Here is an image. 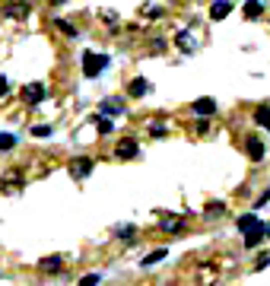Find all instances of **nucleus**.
<instances>
[{"label": "nucleus", "instance_id": "412c9836", "mask_svg": "<svg viewBox=\"0 0 270 286\" xmlns=\"http://www.w3.org/2000/svg\"><path fill=\"white\" fill-rule=\"evenodd\" d=\"M16 143H19V140H16L13 134H3V131H0V150H3V153H6V150H13Z\"/></svg>", "mask_w": 270, "mask_h": 286}, {"label": "nucleus", "instance_id": "c85d7f7f", "mask_svg": "<svg viewBox=\"0 0 270 286\" xmlns=\"http://www.w3.org/2000/svg\"><path fill=\"white\" fill-rule=\"evenodd\" d=\"M162 48H165V38H153V45H150V51H156V54H159Z\"/></svg>", "mask_w": 270, "mask_h": 286}, {"label": "nucleus", "instance_id": "f3484780", "mask_svg": "<svg viewBox=\"0 0 270 286\" xmlns=\"http://www.w3.org/2000/svg\"><path fill=\"white\" fill-rule=\"evenodd\" d=\"M165 255H169V251H165V248H156L153 255H146V258H143V267H153V264H159Z\"/></svg>", "mask_w": 270, "mask_h": 286}, {"label": "nucleus", "instance_id": "5701e85b", "mask_svg": "<svg viewBox=\"0 0 270 286\" xmlns=\"http://www.w3.org/2000/svg\"><path fill=\"white\" fill-rule=\"evenodd\" d=\"M223 210H226V204L223 201H213L210 207H207V216H216V213H223Z\"/></svg>", "mask_w": 270, "mask_h": 286}, {"label": "nucleus", "instance_id": "20e7f679", "mask_svg": "<svg viewBox=\"0 0 270 286\" xmlns=\"http://www.w3.org/2000/svg\"><path fill=\"white\" fill-rule=\"evenodd\" d=\"M150 89H153V86H150V80H146V76H134V80L127 83V92L134 95V99H143Z\"/></svg>", "mask_w": 270, "mask_h": 286}, {"label": "nucleus", "instance_id": "7ed1b4c3", "mask_svg": "<svg viewBox=\"0 0 270 286\" xmlns=\"http://www.w3.org/2000/svg\"><path fill=\"white\" fill-rule=\"evenodd\" d=\"M45 95H48V89L41 83H29V86H22L19 99L25 102V105H38V102H45Z\"/></svg>", "mask_w": 270, "mask_h": 286}, {"label": "nucleus", "instance_id": "9b49d317", "mask_svg": "<svg viewBox=\"0 0 270 286\" xmlns=\"http://www.w3.org/2000/svg\"><path fill=\"white\" fill-rule=\"evenodd\" d=\"M38 267H41V271H45V274H60V267H64V258H41V261H38Z\"/></svg>", "mask_w": 270, "mask_h": 286}, {"label": "nucleus", "instance_id": "a211bd4d", "mask_svg": "<svg viewBox=\"0 0 270 286\" xmlns=\"http://www.w3.org/2000/svg\"><path fill=\"white\" fill-rule=\"evenodd\" d=\"M181 226H185V223H181L178 216H172V220H162V223H159V229H162V232H178Z\"/></svg>", "mask_w": 270, "mask_h": 286}, {"label": "nucleus", "instance_id": "ddd939ff", "mask_svg": "<svg viewBox=\"0 0 270 286\" xmlns=\"http://www.w3.org/2000/svg\"><path fill=\"white\" fill-rule=\"evenodd\" d=\"M175 45H178L181 51H185V54H191V51L197 48V45H194V35H191V32H185V29H181L178 35H175Z\"/></svg>", "mask_w": 270, "mask_h": 286}, {"label": "nucleus", "instance_id": "cd10ccee", "mask_svg": "<svg viewBox=\"0 0 270 286\" xmlns=\"http://www.w3.org/2000/svg\"><path fill=\"white\" fill-rule=\"evenodd\" d=\"M267 264H270V255H261V258H258V261H255V267H258V271H264V267H267Z\"/></svg>", "mask_w": 270, "mask_h": 286}, {"label": "nucleus", "instance_id": "c756f323", "mask_svg": "<svg viewBox=\"0 0 270 286\" xmlns=\"http://www.w3.org/2000/svg\"><path fill=\"white\" fill-rule=\"evenodd\" d=\"M159 16H162L159 6H150V10H146V19H159Z\"/></svg>", "mask_w": 270, "mask_h": 286}, {"label": "nucleus", "instance_id": "dca6fc26", "mask_svg": "<svg viewBox=\"0 0 270 286\" xmlns=\"http://www.w3.org/2000/svg\"><path fill=\"white\" fill-rule=\"evenodd\" d=\"M255 121L261 127H270V105H261L258 111H255Z\"/></svg>", "mask_w": 270, "mask_h": 286}, {"label": "nucleus", "instance_id": "4be33fe9", "mask_svg": "<svg viewBox=\"0 0 270 286\" xmlns=\"http://www.w3.org/2000/svg\"><path fill=\"white\" fill-rule=\"evenodd\" d=\"M99 280H102V274H86V277H80V286H99Z\"/></svg>", "mask_w": 270, "mask_h": 286}, {"label": "nucleus", "instance_id": "1a4fd4ad", "mask_svg": "<svg viewBox=\"0 0 270 286\" xmlns=\"http://www.w3.org/2000/svg\"><path fill=\"white\" fill-rule=\"evenodd\" d=\"M3 16L6 19H25V16H29V3H16L13 0V3L3 6Z\"/></svg>", "mask_w": 270, "mask_h": 286}, {"label": "nucleus", "instance_id": "473e14b6", "mask_svg": "<svg viewBox=\"0 0 270 286\" xmlns=\"http://www.w3.org/2000/svg\"><path fill=\"white\" fill-rule=\"evenodd\" d=\"M51 3H54V6H60V3H64V0H51Z\"/></svg>", "mask_w": 270, "mask_h": 286}, {"label": "nucleus", "instance_id": "f257e3e1", "mask_svg": "<svg viewBox=\"0 0 270 286\" xmlns=\"http://www.w3.org/2000/svg\"><path fill=\"white\" fill-rule=\"evenodd\" d=\"M108 67V57L105 54H95V51H83V73L86 76H99L102 70Z\"/></svg>", "mask_w": 270, "mask_h": 286}, {"label": "nucleus", "instance_id": "bb28decb", "mask_svg": "<svg viewBox=\"0 0 270 286\" xmlns=\"http://www.w3.org/2000/svg\"><path fill=\"white\" fill-rule=\"evenodd\" d=\"M115 232H118V236H121V239H130V236H134V229H130V226H118Z\"/></svg>", "mask_w": 270, "mask_h": 286}, {"label": "nucleus", "instance_id": "39448f33", "mask_svg": "<svg viewBox=\"0 0 270 286\" xmlns=\"http://www.w3.org/2000/svg\"><path fill=\"white\" fill-rule=\"evenodd\" d=\"M245 150H248V159H251V162H261V159H264V143H261V137H248V140H245Z\"/></svg>", "mask_w": 270, "mask_h": 286}, {"label": "nucleus", "instance_id": "7c9ffc66", "mask_svg": "<svg viewBox=\"0 0 270 286\" xmlns=\"http://www.w3.org/2000/svg\"><path fill=\"white\" fill-rule=\"evenodd\" d=\"M6 95H10V86H6V80L0 76V99H6Z\"/></svg>", "mask_w": 270, "mask_h": 286}, {"label": "nucleus", "instance_id": "b1692460", "mask_svg": "<svg viewBox=\"0 0 270 286\" xmlns=\"http://www.w3.org/2000/svg\"><path fill=\"white\" fill-rule=\"evenodd\" d=\"M48 134H51L48 124H35V127H32V137H48Z\"/></svg>", "mask_w": 270, "mask_h": 286}, {"label": "nucleus", "instance_id": "aec40b11", "mask_svg": "<svg viewBox=\"0 0 270 286\" xmlns=\"http://www.w3.org/2000/svg\"><path fill=\"white\" fill-rule=\"evenodd\" d=\"M54 25H57L60 32H64L67 38H76V25H73V22H64V19H54Z\"/></svg>", "mask_w": 270, "mask_h": 286}, {"label": "nucleus", "instance_id": "f8f14e48", "mask_svg": "<svg viewBox=\"0 0 270 286\" xmlns=\"http://www.w3.org/2000/svg\"><path fill=\"white\" fill-rule=\"evenodd\" d=\"M213 111H216V102H213V99H197V102H194V115L210 118Z\"/></svg>", "mask_w": 270, "mask_h": 286}, {"label": "nucleus", "instance_id": "2f4dec72", "mask_svg": "<svg viewBox=\"0 0 270 286\" xmlns=\"http://www.w3.org/2000/svg\"><path fill=\"white\" fill-rule=\"evenodd\" d=\"M150 134H153V137H162V134H165V127H162V124H153V127H150Z\"/></svg>", "mask_w": 270, "mask_h": 286}, {"label": "nucleus", "instance_id": "a878e982", "mask_svg": "<svg viewBox=\"0 0 270 286\" xmlns=\"http://www.w3.org/2000/svg\"><path fill=\"white\" fill-rule=\"evenodd\" d=\"M102 19H105V25H111V29L118 25V16L115 13H102Z\"/></svg>", "mask_w": 270, "mask_h": 286}, {"label": "nucleus", "instance_id": "6e6552de", "mask_svg": "<svg viewBox=\"0 0 270 286\" xmlns=\"http://www.w3.org/2000/svg\"><path fill=\"white\" fill-rule=\"evenodd\" d=\"M267 229H270V226H264V223H261V220H258V223H255V226H251V229L245 232V245H248V248H255V245H261V236H264V232H267Z\"/></svg>", "mask_w": 270, "mask_h": 286}, {"label": "nucleus", "instance_id": "6ab92c4d", "mask_svg": "<svg viewBox=\"0 0 270 286\" xmlns=\"http://www.w3.org/2000/svg\"><path fill=\"white\" fill-rule=\"evenodd\" d=\"M255 223H258V216H255V213H245V216H239V223H235V226H239L242 232H248Z\"/></svg>", "mask_w": 270, "mask_h": 286}, {"label": "nucleus", "instance_id": "423d86ee", "mask_svg": "<svg viewBox=\"0 0 270 286\" xmlns=\"http://www.w3.org/2000/svg\"><path fill=\"white\" fill-rule=\"evenodd\" d=\"M137 153H140V146H137V140H121V143L115 146V156H118V159H134Z\"/></svg>", "mask_w": 270, "mask_h": 286}, {"label": "nucleus", "instance_id": "9d476101", "mask_svg": "<svg viewBox=\"0 0 270 286\" xmlns=\"http://www.w3.org/2000/svg\"><path fill=\"white\" fill-rule=\"evenodd\" d=\"M229 10H232V3H229V0H216V3L210 6V19L220 22V19H226V16H229Z\"/></svg>", "mask_w": 270, "mask_h": 286}, {"label": "nucleus", "instance_id": "4468645a", "mask_svg": "<svg viewBox=\"0 0 270 286\" xmlns=\"http://www.w3.org/2000/svg\"><path fill=\"white\" fill-rule=\"evenodd\" d=\"M99 111H102V115H124V102H121V99H105Z\"/></svg>", "mask_w": 270, "mask_h": 286}, {"label": "nucleus", "instance_id": "0eeeda50", "mask_svg": "<svg viewBox=\"0 0 270 286\" xmlns=\"http://www.w3.org/2000/svg\"><path fill=\"white\" fill-rule=\"evenodd\" d=\"M89 172H92V159H86V156H80V159L70 162V175L73 178H86Z\"/></svg>", "mask_w": 270, "mask_h": 286}, {"label": "nucleus", "instance_id": "2eb2a0df", "mask_svg": "<svg viewBox=\"0 0 270 286\" xmlns=\"http://www.w3.org/2000/svg\"><path fill=\"white\" fill-rule=\"evenodd\" d=\"M261 13H264V3H261V0H245V16L248 19H261Z\"/></svg>", "mask_w": 270, "mask_h": 286}, {"label": "nucleus", "instance_id": "393cba45", "mask_svg": "<svg viewBox=\"0 0 270 286\" xmlns=\"http://www.w3.org/2000/svg\"><path fill=\"white\" fill-rule=\"evenodd\" d=\"M111 127H115V124H111V121H105V118H99V131H102V134H111Z\"/></svg>", "mask_w": 270, "mask_h": 286}, {"label": "nucleus", "instance_id": "f03ea898", "mask_svg": "<svg viewBox=\"0 0 270 286\" xmlns=\"http://www.w3.org/2000/svg\"><path fill=\"white\" fill-rule=\"evenodd\" d=\"M22 185H25V175H22L19 169H10L3 178H0V191H3V194H16Z\"/></svg>", "mask_w": 270, "mask_h": 286}]
</instances>
